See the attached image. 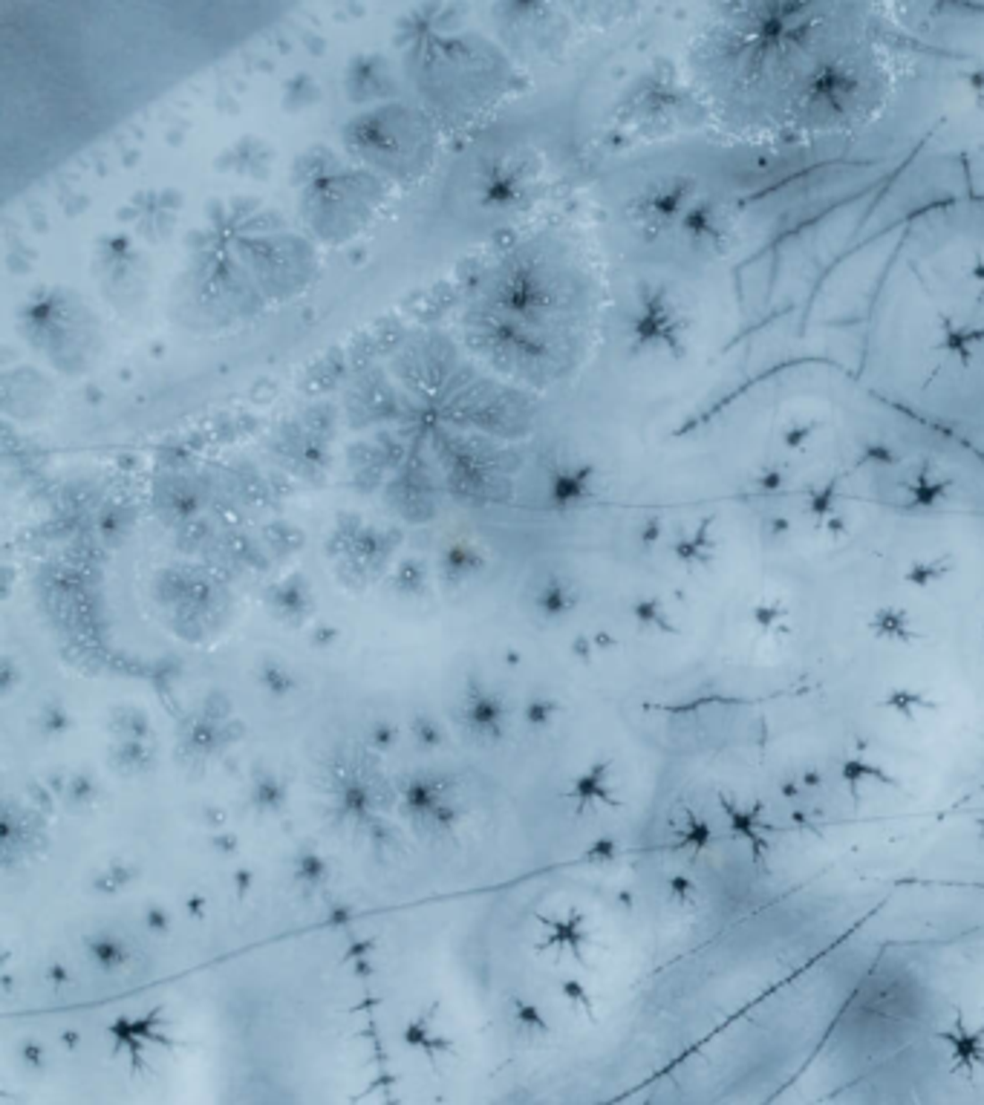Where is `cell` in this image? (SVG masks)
Returning <instances> with one entry per match:
<instances>
[{
  "label": "cell",
  "mask_w": 984,
  "mask_h": 1105,
  "mask_svg": "<svg viewBox=\"0 0 984 1105\" xmlns=\"http://www.w3.org/2000/svg\"><path fill=\"white\" fill-rule=\"evenodd\" d=\"M21 335L61 373H81L101 344L96 315L75 292L44 286L21 306Z\"/></svg>",
  "instance_id": "6da1fadb"
},
{
  "label": "cell",
  "mask_w": 984,
  "mask_h": 1105,
  "mask_svg": "<svg viewBox=\"0 0 984 1105\" xmlns=\"http://www.w3.org/2000/svg\"><path fill=\"white\" fill-rule=\"evenodd\" d=\"M93 271L101 292L119 312H133L145 304L153 269L131 234H101L93 245Z\"/></svg>",
  "instance_id": "7a4b0ae2"
},
{
  "label": "cell",
  "mask_w": 984,
  "mask_h": 1105,
  "mask_svg": "<svg viewBox=\"0 0 984 1105\" xmlns=\"http://www.w3.org/2000/svg\"><path fill=\"white\" fill-rule=\"evenodd\" d=\"M595 474L586 462H575V457H554L540 471V491L549 509H578L592 497Z\"/></svg>",
  "instance_id": "3957f363"
},
{
  "label": "cell",
  "mask_w": 984,
  "mask_h": 1105,
  "mask_svg": "<svg viewBox=\"0 0 984 1105\" xmlns=\"http://www.w3.org/2000/svg\"><path fill=\"white\" fill-rule=\"evenodd\" d=\"M179 205H183V197H179L174 188H162V191L148 188V191L136 193L122 217L131 223V228L139 237H145L150 243H162L171 237V231L176 226Z\"/></svg>",
  "instance_id": "277c9868"
},
{
  "label": "cell",
  "mask_w": 984,
  "mask_h": 1105,
  "mask_svg": "<svg viewBox=\"0 0 984 1105\" xmlns=\"http://www.w3.org/2000/svg\"><path fill=\"white\" fill-rule=\"evenodd\" d=\"M271 450L278 453L280 462L295 476L318 479L321 474H327V445H323V436L309 431L301 419L287 422L280 427L275 439H271Z\"/></svg>",
  "instance_id": "5b68a950"
},
{
  "label": "cell",
  "mask_w": 984,
  "mask_h": 1105,
  "mask_svg": "<svg viewBox=\"0 0 984 1105\" xmlns=\"http://www.w3.org/2000/svg\"><path fill=\"white\" fill-rule=\"evenodd\" d=\"M936 1042L950 1050L953 1074L962 1071L973 1076L984 1065V1022H970L964 1013H958L936 1033Z\"/></svg>",
  "instance_id": "8992f818"
},
{
  "label": "cell",
  "mask_w": 984,
  "mask_h": 1105,
  "mask_svg": "<svg viewBox=\"0 0 984 1105\" xmlns=\"http://www.w3.org/2000/svg\"><path fill=\"white\" fill-rule=\"evenodd\" d=\"M344 93L349 101L367 104L396 93V78L390 64L381 56H355L344 70Z\"/></svg>",
  "instance_id": "52a82bcc"
},
{
  "label": "cell",
  "mask_w": 984,
  "mask_h": 1105,
  "mask_svg": "<svg viewBox=\"0 0 984 1105\" xmlns=\"http://www.w3.org/2000/svg\"><path fill=\"white\" fill-rule=\"evenodd\" d=\"M271 162H275V150L269 148V141H263L261 136H240L235 145L217 159V167L226 174L266 179L271 174Z\"/></svg>",
  "instance_id": "ba28073f"
},
{
  "label": "cell",
  "mask_w": 984,
  "mask_h": 1105,
  "mask_svg": "<svg viewBox=\"0 0 984 1105\" xmlns=\"http://www.w3.org/2000/svg\"><path fill=\"white\" fill-rule=\"evenodd\" d=\"M880 707L901 722H924L929 716H936L938 698L927 693L924 687L901 684V687H889V690L880 696Z\"/></svg>",
  "instance_id": "9c48e42d"
},
{
  "label": "cell",
  "mask_w": 984,
  "mask_h": 1105,
  "mask_svg": "<svg viewBox=\"0 0 984 1105\" xmlns=\"http://www.w3.org/2000/svg\"><path fill=\"white\" fill-rule=\"evenodd\" d=\"M840 776H843L846 788L858 800H860L863 791H886V788L898 785V779L892 776L889 768H884L877 759H863V757L846 759L843 768H840Z\"/></svg>",
  "instance_id": "30bf717a"
},
{
  "label": "cell",
  "mask_w": 984,
  "mask_h": 1105,
  "mask_svg": "<svg viewBox=\"0 0 984 1105\" xmlns=\"http://www.w3.org/2000/svg\"><path fill=\"white\" fill-rule=\"evenodd\" d=\"M349 467H353V479L361 483V488H372L375 483H381V476L390 471V459L387 453L381 450L379 441H364V445H355L349 450Z\"/></svg>",
  "instance_id": "8fae6325"
},
{
  "label": "cell",
  "mask_w": 984,
  "mask_h": 1105,
  "mask_svg": "<svg viewBox=\"0 0 984 1105\" xmlns=\"http://www.w3.org/2000/svg\"><path fill=\"white\" fill-rule=\"evenodd\" d=\"M572 606H575V592L569 587V580L558 575H549L546 580H540V587L535 589V609L540 615L560 618Z\"/></svg>",
  "instance_id": "7c38bea8"
},
{
  "label": "cell",
  "mask_w": 984,
  "mask_h": 1105,
  "mask_svg": "<svg viewBox=\"0 0 984 1105\" xmlns=\"http://www.w3.org/2000/svg\"><path fill=\"white\" fill-rule=\"evenodd\" d=\"M869 630H872V635L877 641H889V644H906V641L915 638L910 615L901 612V609H895V606L877 609V612L872 615V621H869Z\"/></svg>",
  "instance_id": "4fadbf2b"
},
{
  "label": "cell",
  "mask_w": 984,
  "mask_h": 1105,
  "mask_svg": "<svg viewBox=\"0 0 984 1105\" xmlns=\"http://www.w3.org/2000/svg\"><path fill=\"white\" fill-rule=\"evenodd\" d=\"M318 101H321V87L309 73H297L283 84V96H280L283 110L297 113V110L315 107Z\"/></svg>",
  "instance_id": "5bb4252c"
},
{
  "label": "cell",
  "mask_w": 984,
  "mask_h": 1105,
  "mask_svg": "<svg viewBox=\"0 0 984 1105\" xmlns=\"http://www.w3.org/2000/svg\"><path fill=\"white\" fill-rule=\"evenodd\" d=\"M722 814H724V820H728V826H731L733 835L748 837V840H754V837H757L759 823H757V814L750 811L748 805H736V802H728V800H724V805H722Z\"/></svg>",
  "instance_id": "9a60e30c"
},
{
  "label": "cell",
  "mask_w": 984,
  "mask_h": 1105,
  "mask_svg": "<svg viewBox=\"0 0 984 1105\" xmlns=\"http://www.w3.org/2000/svg\"><path fill=\"white\" fill-rule=\"evenodd\" d=\"M754 623L757 627L762 630V632H768V635H776L780 630H785L788 627V609L780 604V601H762V604H757L754 606Z\"/></svg>",
  "instance_id": "2e32d148"
},
{
  "label": "cell",
  "mask_w": 984,
  "mask_h": 1105,
  "mask_svg": "<svg viewBox=\"0 0 984 1105\" xmlns=\"http://www.w3.org/2000/svg\"><path fill=\"white\" fill-rule=\"evenodd\" d=\"M332 355L335 353H329V358L323 361V364H315V367H309V375H306V384L312 387L309 390V393H321V390H329L332 384H338L341 381V375H344V364L341 361H335V364H329L332 361Z\"/></svg>",
  "instance_id": "e0dca14e"
},
{
  "label": "cell",
  "mask_w": 984,
  "mask_h": 1105,
  "mask_svg": "<svg viewBox=\"0 0 984 1105\" xmlns=\"http://www.w3.org/2000/svg\"><path fill=\"white\" fill-rule=\"evenodd\" d=\"M476 563H479L476 552L468 549V545H462V543L450 545V549L445 552V571H448V578H462L459 571H465V575H468L471 566H476Z\"/></svg>",
  "instance_id": "ac0fdd59"
},
{
  "label": "cell",
  "mask_w": 984,
  "mask_h": 1105,
  "mask_svg": "<svg viewBox=\"0 0 984 1105\" xmlns=\"http://www.w3.org/2000/svg\"><path fill=\"white\" fill-rule=\"evenodd\" d=\"M672 887H676V892H672V901L681 904V906H698V887H696V880H690V878H676V880H672Z\"/></svg>",
  "instance_id": "d6986e66"
}]
</instances>
